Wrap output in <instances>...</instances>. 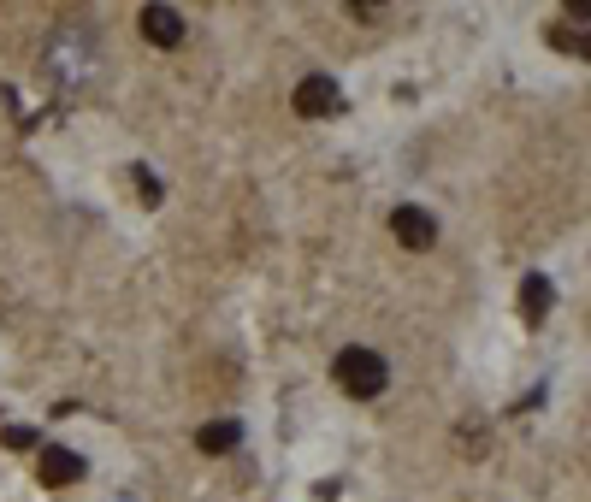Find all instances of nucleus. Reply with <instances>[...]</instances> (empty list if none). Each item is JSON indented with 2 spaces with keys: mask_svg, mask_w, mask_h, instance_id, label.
I'll return each instance as SVG.
<instances>
[{
  "mask_svg": "<svg viewBox=\"0 0 591 502\" xmlns=\"http://www.w3.org/2000/svg\"><path fill=\"white\" fill-rule=\"evenodd\" d=\"M95 71H101V36L89 24H60L42 48V77L60 89H83Z\"/></svg>",
  "mask_w": 591,
  "mask_h": 502,
  "instance_id": "nucleus-1",
  "label": "nucleus"
},
{
  "mask_svg": "<svg viewBox=\"0 0 591 502\" xmlns=\"http://www.w3.org/2000/svg\"><path fill=\"white\" fill-rule=\"evenodd\" d=\"M331 378H337V390H343V396H355V402H373V396L391 384V367H385V355H373V349L349 343V349L331 361Z\"/></svg>",
  "mask_w": 591,
  "mask_h": 502,
  "instance_id": "nucleus-2",
  "label": "nucleus"
},
{
  "mask_svg": "<svg viewBox=\"0 0 591 502\" xmlns=\"http://www.w3.org/2000/svg\"><path fill=\"white\" fill-rule=\"evenodd\" d=\"M290 107H296L302 119H331V113L343 107V95H337V83H331V77H320V71H314V77H302V83H296Z\"/></svg>",
  "mask_w": 591,
  "mask_h": 502,
  "instance_id": "nucleus-3",
  "label": "nucleus"
},
{
  "mask_svg": "<svg viewBox=\"0 0 591 502\" xmlns=\"http://www.w3.org/2000/svg\"><path fill=\"white\" fill-rule=\"evenodd\" d=\"M136 30H142L154 48H178V42H184V12H178V6H142V12H136Z\"/></svg>",
  "mask_w": 591,
  "mask_h": 502,
  "instance_id": "nucleus-4",
  "label": "nucleus"
},
{
  "mask_svg": "<svg viewBox=\"0 0 591 502\" xmlns=\"http://www.w3.org/2000/svg\"><path fill=\"white\" fill-rule=\"evenodd\" d=\"M391 231H396V243H402V249H432V243H438V219H432L426 207H396Z\"/></svg>",
  "mask_w": 591,
  "mask_h": 502,
  "instance_id": "nucleus-5",
  "label": "nucleus"
},
{
  "mask_svg": "<svg viewBox=\"0 0 591 502\" xmlns=\"http://www.w3.org/2000/svg\"><path fill=\"white\" fill-rule=\"evenodd\" d=\"M36 473H42V485H77V479H83V455H77V449H60V443H48V449H42V461H36Z\"/></svg>",
  "mask_w": 591,
  "mask_h": 502,
  "instance_id": "nucleus-6",
  "label": "nucleus"
},
{
  "mask_svg": "<svg viewBox=\"0 0 591 502\" xmlns=\"http://www.w3.org/2000/svg\"><path fill=\"white\" fill-rule=\"evenodd\" d=\"M550 308H556L550 278H544V272H526V278H521V314H526V325H544V319H550Z\"/></svg>",
  "mask_w": 591,
  "mask_h": 502,
  "instance_id": "nucleus-7",
  "label": "nucleus"
},
{
  "mask_svg": "<svg viewBox=\"0 0 591 502\" xmlns=\"http://www.w3.org/2000/svg\"><path fill=\"white\" fill-rule=\"evenodd\" d=\"M237 443H243V426H237V420H213V426H201L196 432L201 455H231Z\"/></svg>",
  "mask_w": 591,
  "mask_h": 502,
  "instance_id": "nucleus-8",
  "label": "nucleus"
},
{
  "mask_svg": "<svg viewBox=\"0 0 591 502\" xmlns=\"http://www.w3.org/2000/svg\"><path fill=\"white\" fill-rule=\"evenodd\" d=\"M580 30H586V24H580V12H574V30H568V24H556V36H550V42H556V48H568V54H586V36H580Z\"/></svg>",
  "mask_w": 591,
  "mask_h": 502,
  "instance_id": "nucleus-9",
  "label": "nucleus"
},
{
  "mask_svg": "<svg viewBox=\"0 0 591 502\" xmlns=\"http://www.w3.org/2000/svg\"><path fill=\"white\" fill-rule=\"evenodd\" d=\"M136 195H142V201H148V207H154V201H160V178H154V172H148V166H136Z\"/></svg>",
  "mask_w": 591,
  "mask_h": 502,
  "instance_id": "nucleus-10",
  "label": "nucleus"
},
{
  "mask_svg": "<svg viewBox=\"0 0 591 502\" xmlns=\"http://www.w3.org/2000/svg\"><path fill=\"white\" fill-rule=\"evenodd\" d=\"M0 443H6V449H36V432H30V426H6Z\"/></svg>",
  "mask_w": 591,
  "mask_h": 502,
  "instance_id": "nucleus-11",
  "label": "nucleus"
}]
</instances>
